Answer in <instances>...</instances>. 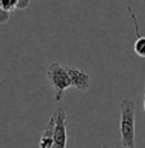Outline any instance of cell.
Wrapping results in <instances>:
<instances>
[{
	"label": "cell",
	"instance_id": "obj_5",
	"mask_svg": "<svg viewBox=\"0 0 145 148\" xmlns=\"http://www.w3.org/2000/svg\"><path fill=\"white\" fill-rule=\"evenodd\" d=\"M127 12L131 16V21L134 23L135 28V34H136V39L134 42V52L136 53L141 58H145V36L140 34V28H139V22H137V16L134 13L131 6H127Z\"/></svg>",
	"mask_w": 145,
	"mask_h": 148
},
{
	"label": "cell",
	"instance_id": "obj_7",
	"mask_svg": "<svg viewBox=\"0 0 145 148\" xmlns=\"http://www.w3.org/2000/svg\"><path fill=\"white\" fill-rule=\"evenodd\" d=\"M17 5H18V0H0V6L8 12L15 10Z\"/></svg>",
	"mask_w": 145,
	"mask_h": 148
},
{
	"label": "cell",
	"instance_id": "obj_2",
	"mask_svg": "<svg viewBox=\"0 0 145 148\" xmlns=\"http://www.w3.org/2000/svg\"><path fill=\"white\" fill-rule=\"evenodd\" d=\"M47 77H49L50 82L53 87V100L59 103L62 99L66 89L71 87L66 66H62L59 62L51 63L49 66V70H47Z\"/></svg>",
	"mask_w": 145,
	"mask_h": 148
},
{
	"label": "cell",
	"instance_id": "obj_8",
	"mask_svg": "<svg viewBox=\"0 0 145 148\" xmlns=\"http://www.w3.org/2000/svg\"><path fill=\"white\" fill-rule=\"evenodd\" d=\"M10 16H12V12L5 10L4 8L0 6V24H4V23L10 21Z\"/></svg>",
	"mask_w": 145,
	"mask_h": 148
},
{
	"label": "cell",
	"instance_id": "obj_13",
	"mask_svg": "<svg viewBox=\"0 0 145 148\" xmlns=\"http://www.w3.org/2000/svg\"><path fill=\"white\" fill-rule=\"evenodd\" d=\"M141 1H143V3H145V0H141Z\"/></svg>",
	"mask_w": 145,
	"mask_h": 148
},
{
	"label": "cell",
	"instance_id": "obj_12",
	"mask_svg": "<svg viewBox=\"0 0 145 148\" xmlns=\"http://www.w3.org/2000/svg\"><path fill=\"white\" fill-rule=\"evenodd\" d=\"M0 81H1V73H0Z\"/></svg>",
	"mask_w": 145,
	"mask_h": 148
},
{
	"label": "cell",
	"instance_id": "obj_11",
	"mask_svg": "<svg viewBox=\"0 0 145 148\" xmlns=\"http://www.w3.org/2000/svg\"><path fill=\"white\" fill-rule=\"evenodd\" d=\"M102 148H112V147H108V146H103Z\"/></svg>",
	"mask_w": 145,
	"mask_h": 148
},
{
	"label": "cell",
	"instance_id": "obj_1",
	"mask_svg": "<svg viewBox=\"0 0 145 148\" xmlns=\"http://www.w3.org/2000/svg\"><path fill=\"white\" fill-rule=\"evenodd\" d=\"M136 104L131 99H122L120 103V142L123 148L135 146V123Z\"/></svg>",
	"mask_w": 145,
	"mask_h": 148
},
{
	"label": "cell",
	"instance_id": "obj_3",
	"mask_svg": "<svg viewBox=\"0 0 145 148\" xmlns=\"http://www.w3.org/2000/svg\"><path fill=\"white\" fill-rule=\"evenodd\" d=\"M55 114V128H53V148H66L67 129H66V113L62 106L57 108Z\"/></svg>",
	"mask_w": 145,
	"mask_h": 148
},
{
	"label": "cell",
	"instance_id": "obj_4",
	"mask_svg": "<svg viewBox=\"0 0 145 148\" xmlns=\"http://www.w3.org/2000/svg\"><path fill=\"white\" fill-rule=\"evenodd\" d=\"M66 70L70 77L71 87H75L76 90L84 91V90H87L90 86V76L87 72H84L83 70L71 65H67Z\"/></svg>",
	"mask_w": 145,
	"mask_h": 148
},
{
	"label": "cell",
	"instance_id": "obj_6",
	"mask_svg": "<svg viewBox=\"0 0 145 148\" xmlns=\"http://www.w3.org/2000/svg\"><path fill=\"white\" fill-rule=\"evenodd\" d=\"M53 128H55V114L50 116L45 130L38 140V148H52L53 147Z\"/></svg>",
	"mask_w": 145,
	"mask_h": 148
},
{
	"label": "cell",
	"instance_id": "obj_9",
	"mask_svg": "<svg viewBox=\"0 0 145 148\" xmlns=\"http://www.w3.org/2000/svg\"><path fill=\"white\" fill-rule=\"evenodd\" d=\"M29 5H31V0H18L17 9H18V10H24V9H27Z\"/></svg>",
	"mask_w": 145,
	"mask_h": 148
},
{
	"label": "cell",
	"instance_id": "obj_10",
	"mask_svg": "<svg viewBox=\"0 0 145 148\" xmlns=\"http://www.w3.org/2000/svg\"><path fill=\"white\" fill-rule=\"evenodd\" d=\"M143 105H144V112H145V84H144V97H143Z\"/></svg>",
	"mask_w": 145,
	"mask_h": 148
},
{
	"label": "cell",
	"instance_id": "obj_14",
	"mask_svg": "<svg viewBox=\"0 0 145 148\" xmlns=\"http://www.w3.org/2000/svg\"><path fill=\"white\" fill-rule=\"evenodd\" d=\"M52 148H53V147H52Z\"/></svg>",
	"mask_w": 145,
	"mask_h": 148
}]
</instances>
